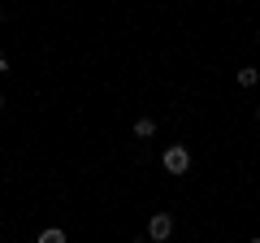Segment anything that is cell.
I'll return each instance as SVG.
<instances>
[{"label":"cell","mask_w":260,"mask_h":243,"mask_svg":"<svg viewBox=\"0 0 260 243\" xmlns=\"http://www.w3.org/2000/svg\"><path fill=\"white\" fill-rule=\"evenodd\" d=\"M165 169H169V174H186V169H191V152H186L182 143L165 148Z\"/></svg>","instance_id":"1"},{"label":"cell","mask_w":260,"mask_h":243,"mask_svg":"<svg viewBox=\"0 0 260 243\" xmlns=\"http://www.w3.org/2000/svg\"><path fill=\"white\" fill-rule=\"evenodd\" d=\"M39 243H65V230H56V226H52V230L39 234Z\"/></svg>","instance_id":"5"},{"label":"cell","mask_w":260,"mask_h":243,"mask_svg":"<svg viewBox=\"0 0 260 243\" xmlns=\"http://www.w3.org/2000/svg\"><path fill=\"white\" fill-rule=\"evenodd\" d=\"M247 243H260V239H247Z\"/></svg>","instance_id":"9"},{"label":"cell","mask_w":260,"mask_h":243,"mask_svg":"<svg viewBox=\"0 0 260 243\" xmlns=\"http://www.w3.org/2000/svg\"><path fill=\"white\" fill-rule=\"evenodd\" d=\"M0 109H5V96H0Z\"/></svg>","instance_id":"7"},{"label":"cell","mask_w":260,"mask_h":243,"mask_svg":"<svg viewBox=\"0 0 260 243\" xmlns=\"http://www.w3.org/2000/svg\"><path fill=\"white\" fill-rule=\"evenodd\" d=\"M135 135H139V139H152V135H156V122H152V117H139V122H135Z\"/></svg>","instance_id":"3"},{"label":"cell","mask_w":260,"mask_h":243,"mask_svg":"<svg viewBox=\"0 0 260 243\" xmlns=\"http://www.w3.org/2000/svg\"><path fill=\"white\" fill-rule=\"evenodd\" d=\"M0 18H5V13H0Z\"/></svg>","instance_id":"10"},{"label":"cell","mask_w":260,"mask_h":243,"mask_svg":"<svg viewBox=\"0 0 260 243\" xmlns=\"http://www.w3.org/2000/svg\"><path fill=\"white\" fill-rule=\"evenodd\" d=\"M169 234H174V217H169V213H156V217H152V222H148V239L165 243Z\"/></svg>","instance_id":"2"},{"label":"cell","mask_w":260,"mask_h":243,"mask_svg":"<svg viewBox=\"0 0 260 243\" xmlns=\"http://www.w3.org/2000/svg\"><path fill=\"white\" fill-rule=\"evenodd\" d=\"M256 117H260V104H256Z\"/></svg>","instance_id":"8"},{"label":"cell","mask_w":260,"mask_h":243,"mask_svg":"<svg viewBox=\"0 0 260 243\" xmlns=\"http://www.w3.org/2000/svg\"><path fill=\"white\" fill-rule=\"evenodd\" d=\"M256 83H260V70H256V66L239 70V87H256Z\"/></svg>","instance_id":"4"},{"label":"cell","mask_w":260,"mask_h":243,"mask_svg":"<svg viewBox=\"0 0 260 243\" xmlns=\"http://www.w3.org/2000/svg\"><path fill=\"white\" fill-rule=\"evenodd\" d=\"M5 70H9V56H5V52H0V74H5Z\"/></svg>","instance_id":"6"}]
</instances>
